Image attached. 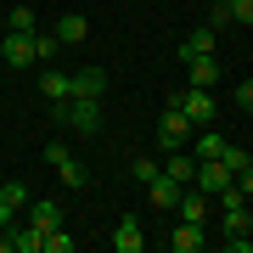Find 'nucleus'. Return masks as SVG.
Wrapping results in <instances>:
<instances>
[{"label":"nucleus","instance_id":"obj_18","mask_svg":"<svg viewBox=\"0 0 253 253\" xmlns=\"http://www.w3.org/2000/svg\"><path fill=\"white\" fill-rule=\"evenodd\" d=\"M6 28H11V34H34V28H40V17H34L28 6H11V11H6Z\"/></svg>","mask_w":253,"mask_h":253},{"label":"nucleus","instance_id":"obj_21","mask_svg":"<svg viewBox=\"0 0 253 253\" xmlns=\"http://www.w3.org/2000/svg\"><path fill=\"white\" fill-rule=\"evenodd\" d=\"M231 107L242 113V118L253 113V79H236V90H231Z\"/></svg>","mask_w":253,"mask_h":253},{"label":"nucleus","instance_id":"obj_11","mask_svg":"<svg viewBox=\"0 0 253 253\" xmlns=\"http://www.w3.org/2000/svg\"><path fill=\"white\" fill-rule=\"evenodd\" d=\"M214 45H219V28L197 23V28H191V34L180 40V56H214Z\"/></svg>","mask_w":253,"mask_h":253},{"label":"nucleus","instance_id":"obj_2","mask_svg":"<svg viewBox=\"0 0 253 253\" xmlns=\"http://www.w3.org/2000/svg\"><path fill=\"white\" fill-rule=\"evenodd\" d=\"M169 101L186 113V124H191V129H203V124H214V118H219V101H214V90H203V84H186V90H180V96H169Z\"/></svg>","mask_w":253,"mask_h":253},{"label":"nucleus","instance_id":"obj_12","mask_svg":"<svg viewBox=\"0 0 253 253\" xmlns=\"http://www.w3.org/2000/svg\"><path fill=\"white\" fill-rule=\"evenodd\" d=\"M186 73H191V84H203V90H214L219 84V56H180Z\"/></svg>","mask_w":253,"mask_h":253},{"label":"nucleus","instance_id":"obj_4","mask_svg":"<svg viewBox=\"0 0 253 253\" xmlns=\"http://www.w3.org/2000/svg\"><path fill=\"white\" fill-rule=\"evenodd\" d=\"M45 163L62 174V186H73V191H79V186H90V169H84L79 158H68V146H45Z\"/></svg>","mask_w":253,"mask_h":253},{"label":"nucleus","instance_id":"obj_7","mask_svg":"<svg viewBox=\"0 0 253 253\" xmlns=\"http://www.w3.org/2000/svg\"><path fill=\"white\" fill-rule=\"evenodd\" d=\"M0 56H6L11 68H34V34H11V28H6V40H0Z\"/></svg>","mask_w":253,"mask_h":253},{"label":"nucleus","instance_id":"obj_1","mask_svg":"<svg viewBox=\"0 0 253 253\" xmlns=\"http://www.w3.org/2000/svg\"><path fill=\"white\" fill-rule=\"evenodd\" d=\"M56 118H62V129H73V135H101V101L68 96V101H56Z\"/></svg>","mask_w":253,"mask_h":253},{"label":"nucleus","instance_id":"obj_16","mask_svg":"<svg viewBox=\"0 0 253 253\" xmlns=\"http://www.w3.org/2000/svg\"><path fill=\"white\" fill-rule=\"evenodd\" d=\"M203 242H208V236H203V225H186V219L169 231V248H174V253H203Z\"/></svg>","mask_w":253,"mask_h":253},{"label":"nucleus","instance_id":"obj_14","mask_svg":"<svg viewBox=\"0 0 253 253\" xmlns=\"http://www.w3.org/2000/svg\"><path fill=\"white\" fill-rule=\"evenodd\" d=\"M186 146H197V158H219V152H225L231 141L219 135L214 124H203V129H191V141H186Z\"/></svg>","mask_w":253,"mask_h":253},{"label":"nucleus","instance_id":"obj_22","mask_svg":"<svg viewBox=\"0 0 253 253\" xmlns=\"http://www.w3.org/2000/svg\"><path fill=\"white\" fill-rule=\"evenodd\" d=\"M231 23V11H225V0H214V6H208V28H225Z\"/></svg>","mask_w":253,"mask_h":253},{"label":"nucleus","instance_id":"obj_15","mask_svg":"<svg viewBox=\"0 0 253 253\" xmlns=\"http://www.w3.org/2000/svg\"><path fill=\"white\" fill-rule=\"evenodd\" d=\"M174 214H180L186 225H203V219H208V197L186 186V191H180V203H174Z\"/></svg>","mask_w":253,"mask_h":253},{"label":"nucleus","instance_id":"obj_17","mask_svg":"<svg viewBox=\"0 0 253 253\" xmlns=\"http://www.w3.org/2000/svg\"><path fill=\"white\" fill-rule=\"evenodd\" d=\"M40 90H45L51 101H68V96H73V73H62V68H45V73H40Z\"/></svg>","mask_w":253,"mask_h":253},{"label":"nucleus","instance_id":"obj_6","mask_svg":"<svg viewBox=\"0 0 253 253\" xmlns=\"http://www.w3.org/2000/svg\"><path fill=\"white\" fill-rule=\"evenodd\" d=\"M73 96H84V101H101V96H107V68H79V73H73Z\"/></svg>","mask_w":253,"mask_h":253},{"label":"nucleus","instance_id":"obj_3","mask_svg":"<svg viewBox=\"0 0 253 253\" xmlns=\"http://www.w3.org/2000/svg\"><path fill=\"white\" fill-rule=\"evenodd\" d=\"M186 141H191L186 113L174 107V101H163V113H158V152H174V146H186Z\"/></svg>","mask_w":253,"mask_h":253},{"label":"nucleus","instance_id":"obj_9","mask_svg":"<svg viewBox=\"0 0 253 253\" xmlns=\"http://www.w3.org/2000/svg\"><path fill=\"white\" fill-rule=\"evenodd\" d=\"M51 34H56V45H84V40H90V23H84L79 11H62Z\"/></svg>","mask_w":253,"mask_h":253},{"label":"nucleus","instance_id":"obj_20","mask_svg":"<svg viewBox=\"0 0 253 253\" xmlns=\"http://www.w3.org/2000/svg\"><path fill=\"white\" fill-rule=\"evenodd\" d=\"M40 253H73V236L56 225V231H45V236H40Z\"/></svg>","mask_w":253,"mask_h":253},{"label":"nucleus","instance_id":"obj_8","mask_svg":"<svg viewBox=\"0 0 253 253\" xmlns=\"http://www.w3.org/2000/svg\"><path fill=\"white\" fill-rule=\"evenodd\" d=\"M141 186H146V197H152V208H174V203H180V191H186L180 180H169L163 169L152 174V180H141Z\"/></svg>","mask_w":253,"mask_h":253},{"label":"nucleus","instance_id":"obj_5","mask_svg":"<svg viewBox=\"0 0 253 253\" xmlns=\"http://www.w3.org/2000/svg\"><path fill=\"white\" fill-rule=\"evenodd\" d=\"M28 203V186L23 180H0V231L17 225V208Z\"/></svg>","mask_w":253,"mask_h":253},{"label":"nucleus","instance_id":"obj_13","mask_svg":"<svg viewBox=\"0 0 253 253\" xmlns=\"http://www.w3.org/2000/svg\"><path fill=\"white\" fill-rule=\"evenodd\" d=\"M23 208H28V225H34V231H56V225H62V203H34V197H28Z\"/></svg>","mask_w":253,"mask_h":253},{"label":"nucleus","instance_id":"obj_19","mask_svg":"<svg viewBox=\"0 0 253 253\" xmlns=\"http://www.w3.org/2000/svg\"><path fill=\"white\" fill-rule=\"evenodd\" d=\"M219 163H225L231 174H253V158H248V146H225V152H219Z\"/></svg>","mask_w":253,"mask_h":253},{"label":"nucleus","instance_id":"obj_10","mask_svg":"<svg viewBox=\"0 0 253 253\" xmlns=\"http://www.w3.org/2000/svg\"><path fill=\"white\" fill-rule=\"evenodd\" d=\"M113 248H118V253H141V248H146V231H141V219H135V214H124V219H118Z\"/></svg>","mask_w":253,"mask_h":253}]
</instances>
